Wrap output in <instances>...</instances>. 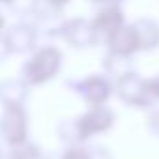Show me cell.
Instances as JSON below:
<instances>
[{
    "label": "cell",
    "instance_id": "cell-1",
    "mask_svg": "<svg viewBox=\"0 0 159 159\" xmlns=\"http://www.w3.org/2000/svg\"><path fill=\"white\" fill-rule=\"evenodd\" d=\"M66 159H88V155L83 153V152H69L66 155Z\"/></svg>",
    "mask_w": 159,
    "mask_h": 159
}]
</instances>
